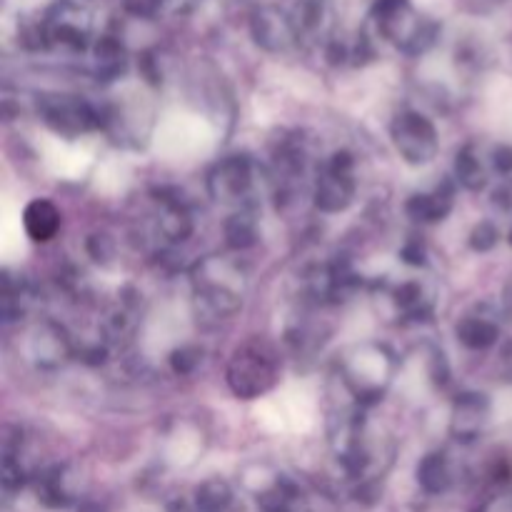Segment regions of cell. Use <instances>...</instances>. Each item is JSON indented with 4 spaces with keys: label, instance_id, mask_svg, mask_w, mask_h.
<instances>
[{
    "label": "cell",
    "instance_id": "277c9868",
    "mask_svg": "<svg viewBox=\"0 0 512 512\" xmlns=\"http://www.w3.org/2000/svg\"><path fill=\"white\" fill-rule=\"evenodd\" d=\"M278 375L280 360L275 355L273 345H268L260 338H253L245 340L240 348H235L225 378H228V385L235 398L253 400L268 393L278 383Z\"/></svg>",
    "mask_w": 512,
    "mask_h": 512
},
{
    "label": "cell",
    "instance_id": "7c38bea8",
    "mask_svg": "<svg viewBox=\"0 0 512 512\" xmlns=\"http://www.w3.org/2000/svg\"><path fill=\"white\" fill-rule=\"evenodd\" d=\"M490 420V400L483 393H463L453 403L450 413V435L460 443H473L483 435Z\"/></svg>",
    "mask_w": 512,
    "mask_h": 512
},
{
    "label": "cell",
    "instance_id": "8fae6325",
    "mask_svg": "<svg viewBox=\"0 0 512 512\" xmlns=\"http://www.w3.org/2000/svg\"><path fill=\"white\" fill-rule=\"evenodd\" d=\"M28 338L30 360L43 370L63 368L75 353L70 335L65 333L63 325L53 323V320H45V323L35 325Z\"/></svg>",
    "mask_w": 512,
    "mask_h": 512
},
{
    "label": "cell",
    "instance_id": "484cf974",
    "mask_svg": "<svg viewBox=\"0 0 512 512\" xmlns=\"http://www.w3.org/2000/svg\"><path fill=\"white\" fill-rule=\"evenodd\" d=\"M500 240V230L495 228L490 220H483L480 225H475V230L470 233V248L478 250V253H488V250H493L495 245H498Z\"/></svg>",
    "mask_w": 512,
    "mask_h": 512
},
{
    "label": "cell",
    "instance_id": "ac0fdd59",
    "mask_svg": "<svg viewBox=\"0 0 512 512\" xmlns=\"http://www.w3.org/2000/svg\"><path fill=\"white\" fill-rule=\"evenodd\" d=\"M418 483L428 495L448 493L453 485V465L445 453H430L418 465Z\"/></svg>",
    "mask_w": 512,
    "mask_h": 512
},
{
    "label": "cell",
    "instance_id": "83f0119b",
    "mask_svg": "<svg viewBox=\"0 0 512 512\" xmlns=\"http://www.w3.org/2000/svg\"><path fill=\"white\" fill-rule=\"evenodd\" d=\"M478 512H512V490H500L480 503Z\"/></svg>",
    "mask_w": 512,
    "mask_h": 512
},
{
    "label": "cell",
    "instance_id": "7a4b0ae2",
    "mask_svg": "<svg viewBox=\"0 0 512 512\" xmlns=\"http://www.w3.org/2000/svg\"><path fill=\"white\" fill-rule=\"evenodd\" d=\"M395 355L385 345L363 343L345 350L340 358V375L353 398L360 405H370L383 400L385 390L393 383Z\"/></svg>",
    "mask_w": 512,
    "mask_h": 512
},
{
    "label": "cell",
    "instance_id": "9c48e42d",
    "mask_svg": "<svg viewBox=\"0 0 512 512\" xmlns=\"http://www.w3.org/2000/svg\"><path fill=\"white\" fill-rule=\"evenodd\" d=\"M208 190L215 203L248 208L250 190H253V160L248 155H230L220 160L208 178Z\"/></svg>",
    "mask_w": 512,
    "mask_h": 512
},
{
    "label": "cell",
    "instance_id": "44dd1931",
    "mask_svg": "<svg viewBox=\"0 0 512 512\" xmlns=\"http://www.w3.org/2000/svg\"><path fill=\"white\" fill-rule=\"evenodd\" d=\"M38 495L45 505L50 508H65L75 500L73 488H70V478L65 468H53L48 473L40 475L38 480Z\"/></svg>",
    "mask_w": 512,
    "mask_h": 512
},
{
    "label": "cell",
    "instance_id": "4fadbf2b",
    "mask_svg": "<svg viewBox=\"0 0 512 512\" xmlns=\"http://www.w3.org/2000/svg\"><path fill=\"white\" fill-rule=\"evenodd\" d=\"M455 205V188L450 180L440 183L438 188L430 190V193H415L413 198L408 200L405 210H408L410 218L415 223H440L450 215Z\"/></svg>",
    "mask_w": 512,
    "mask_h": 512
},
{
    "label": "cell",
    "instance_id": "ffe728a7",
    "mask_svg": "<svg viewBox=\"0 0 512 512\" xmlns=\"http://www.w3.org/2000/svg\"><path fill=\"white\" fill-rule=\"evenodd\" d=\"M225 240L233 250L253 248L258 243V218H255L253 205L235 210L225 223Z\"/></svg>",
    "mask_w": 512,
    "mask_h": 512
},
{
    "label": "cell",
    "instance_id": "cb8c5ba5",
    "mask_svg": "<svg viewBox=\"0 0 512 512\" xmlns=\"http://www.w3.org/2000/svg\"><path fill=\"white\" fill-rule=\"evenodd\" d=\"M200 0H128V8L143 18H155V15H188L190 10L198 8Z\"/></svg>",
    "mask_w": 512,
    "mask_h": 512
},
{
    "label": "cell",
    "instance_id": "9a60e30c",
    "mask_svg": "<svg viewBox=\"0 0 512 512\" xmlns=\"http://www.w3.org/2000/svg\"><path fill=\"white\" fill-rule=\"evenodd\" d=\"M63 225V215L50 200L35 198L23 210V228L35 243H50Z\"/></svg>",
    "mask_w": 512,
    "mask_h": 512
},
{
    "label": "cell",
    "instance_id": "8992f818",
    "mask_svg": "<svg viewBox=\"0 0 512 512\" xmlns=\"http://www.w3.org/2000/svg\"><path fill=\"white\" fill-rule=\"evenodd\" d=\"M358 180H355V158L348 150L330 155L318 170L313 203L320 213H343L353 205Z\"/></svg>",
    "mask_w": 512,
    "mask_h": 512
},
{
    "label": "cell",
    "instance_id": "d6986e66",
    "mask_svg": "<svg viewBox=\"0 0 512 512\" xmlns=\"http://www.w3.org/2000/svg\"><path fill=\"white\" fill-rule=\"evenodd\" d=\"M393 300H395V308L410 320H425L430 313H433V305H435L433 293H430L423 283H418V280L400 285V288L393 293Z\"/></svg>",
    "mask_w": 512,
    "mask_h": 512
},
{
    "label": "cell",
    "instance_id": "5b68a950",
    "mask_svg": "<svg viewBox=\"0 0 512 512\" xmlns=\"http://www.w3.org/2000/svg\"><path fill=\"white\" fill-rule=\"evenodd\" d=\"M228 270V265H220L218 260H205L195 268L193 310L205 328L230 320L243 308L240 290L228 280Z\"/></svg>",
    "mask_w": 512,
    "mask_h": 512
},
{
    "label": "cell",
    "instance_id": "3957f363",
    "mask_svg": "<svg viewBox=\"0 0 512 512\" xmlns=\"http://www.w3.org/2000/svg\"><path fill=\"white\" fill-rule=\"evenodd\" d=\"M40 50H63L83 55L93 48V15L73 0H58L35 23Z\"/></svg>",
    "mask_w": 512,
    "mask_h": 512
},
{
    "label": "cell",
    "instance_id": "f1b7e54d",
    "mask_svg": "<svg viewBox=\"0 0 512 512\" xmlns=\"http://www.w3.org/2000/svg\"><path fill=\"white\" fill-rule=\"evenodd\" d=\"M403 260L408 265H425V245L420 243V240H408V243H405V248H403Z\"/></svg>",
    "mask_w": 512,
    "mask_h": 512
},
{
    "label": "cell",
    "instance_id": "7402d4cb",
    "mask_svg": "<svg viewBox=\"0 0 512 512\" xmlns=\"http://www.w3.org/2000/svg\"><path fill=\"white\" fill-rule=\"evenodd\" d=\"M455 178L463 185L465 190H483L488 185V175H485L483 163H480L478 153H475L473 145H465L458 155H455Z\"/></svg>",
    "mask_w": 512,
    "mask_h": 512
},
{
    "label": "cell",
    "instance_id": "4316f807",
    "mask_svg": "<svg viewBox=\"0 0 512 512\" xmlns=\"http://www.w3.org/2000/svg\"><path fill=\"white\" fill-rule=\"evenodd\" d=\"M200 358H203V353H200L198 348L185 345V348L173 350V355H170V365H173V370L178 375H190L200 365Z\"/></svg>",
    "mask_w": 512,
    "mask_h": 512
},
{
    "label": "cell",
    "instance_id": "52a82bcc",
    "mask_svg": "<svg viewBox=\"0 0 512 512\" xmlns=\"http://www.w3.org/2000/svg\"><path fill=\"white\" fill-rule=\"evenodd\" d=\"M38 115L53 133L65 135V138H78L103 125L98 110L80 95H40Z\"/></svg>",
    "mask_w": 512,
    "mask_h": 512
},
{
    "label": "cell",
    "instance_id": "d4e9b609",
    "mask_svg": "<svg viewBox=\"0 0 512 512\" xmlns=\"http://www.w3.org/2000/svg\"><path fill=\"white\" fill-rule=\"evenodd\" d=\"M260 510L263 512H295V503H298V493L290 483L278 480L273 488L265 490L258 498Z\"/></svg>",
    "mask_w": 512,
    "mask_h": 512
},
{
    "label": "cell",
    "instance_id": "4dcf8cb0",
    "mask_svg": "<svg viewBox=\"0 0 512 512\" xmlns=\"http://www.w3.org/2000/svg\"><path fill=\"white\" fill-rule=\"evenodd\" d=\"M505 315L512 320V285L505 290Z\"/></svg>",
    "mask_w": 512,
    "mask_h": 512
},
{
    "label": "cell",
    "instance_id": "1f68e13d",
    "mask_svg": "<svg viewBox=\"0 0 512 512\" xmlns=\"http://www.w3.org/2000/svg\"><path fill=\"white\" fill-rule=\"evenodd\" d=\"M510 245H512V230H510Z\"/></svg>",
    "mask_w": 512,
    "mask_h": 512
},
{
    "label": "cell",
    "instance_id": "603a6c76",
    "mask_svg": "<svg viewBox=\"0 0 512 512\" xmlns=\"http://www.w3.org/2000/svg\"><path fill=\"white\" fill-rule=\"evenodd\" d=\"M233 505V488L225 480L210 478L195 490V510L198 512H228Z\"/></svg>",
    "mask_w": 512,
    "mask_h": 512
},
{
    "label": "cell",
    "instance_id": "ba28073f",
    "mask_svg": "<svg viewBox=\"0 0 512 512\" xmlns=\"http://www.w3.org/2000/svg\"><path fill=\"white\" fill-rule=\"evenodd\" d=\"M390 135H393L395 150H398L405 163L425 165L438 155V130H435L433 120L425 118L423 113L405 110V113L395 115L393 125H390Z\"/></svg>",
    "mask_w": 512,
    "mask_h": 512
},
{
    "label": "cell",
    "instance_id": "5bb4252c",
    "mask_svg": "<svg viewBox=\"0 0 512 512\" xmlns=\"http://www.w3.org/2000/svg\"><path fill=\"white\" fill-rule=\"evenodd\" d=\"M90 65L98 80H115L128 70V50L118 35H100L90 48Z\"/></svg>",
    "mask_w": 512,
    "mask_h": 512
},
{
    "label": "cell",
    "instance_id": "6da1fadb",
    "mask_svg": "<svg viewBox=\"0 0 512 512\" xmlns=\"http://www.w3.org/2000/svg\"><path fill=\"white\" fill-rule=\"evenodd\" d=\"M370 20L378 33L405 55L428 53L440 35V25L418 13L410 0H373Z\"/></svg>",
    "mask_w": 512,
    "mask_h": 512
},
{
    "label": "cell",
    "instance_id": "f546056e",
    "mask_svg": "<svg viewBox=\"0 0 512 512\" xmlns=\"http://www.w3.org/2000/svg\"><path fill=\"white\" fill-rule=\"evenodd\" d=\"M493 165L500 175L510 178L512 175V148L510 145H500L493 155Z\"/></svg>",
    "mask_w": 512,
    "mask_h": 512
},
{
    "label": "cell",
    "instance_id": "2e32d148",
    "mask_svg": "<svg viewBox=\"0 0 512 512\" xmlns=\"http://www.w3.org/2000/svg\"><path fill=\"white\" fill-rule=\"evenodd\" d=\"M160 218L158 228L173 243L188 238L193 233V213H190L188 203L180 198H168V195H160Z\"/></svg>",
    "mask_w": 512,
    "mask_h": 512
},
{
    "label": "cell",
    "instance_id": "30bf717a",
    "mask_svg": "<svg viewBox=\"0 0 512 512\" xmlns=\"http://www.w3.org/2000/svg\"><path fill=\"white\" fill-rule=\"evenodd\" d=\"M250 33L255 43L268 53H288L300 43V30L293 13H285L278 5H260L250 15Z\"/></svg>",
    "mask_w": 512,
    "mask_h": 512
},
{
    "label": "cell",
    "instance_id": "e0dca14e",
    "mask_svg": "<svg viewBox=\"0 0 512 512\" xmlns=\"http://www.w3.org/2000/svg\"><path fill=\"white\" fill-rule=\"evenodd\" d=\"M460 343L470 350H488L498 343L500 325L490 315H465L455 328Z\"/></svg>",
    "mask_w": 512,
    "mask_h": 512
}]
</instances>
